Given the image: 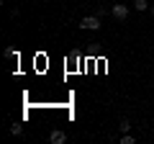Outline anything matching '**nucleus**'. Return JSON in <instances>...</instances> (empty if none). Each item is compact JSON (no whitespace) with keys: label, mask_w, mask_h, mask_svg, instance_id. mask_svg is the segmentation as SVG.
Here are the masks:
<instances>
[{"label":"nucleus","mask_w":154,"mask_h":144,"mask_svg":"<svg viewBox=\"0 0 154 144\" xmlns=\"http://www.w3.org/2000/svg\"><path fill=\"white\" fill-rule=\"evenodd\" d=\"M80 28H88V31H98L100 28V16H85L80 21Z\"/></svg>","instance_id":"f257e3e1"},{"label":"nucleus","mask_w":154,"mask_h":144,"mask_svg":"<svg viewBox=\"0 0 154 144\" xmlns=\"http://www.w3.org/2000/svg\"><path fill=\"white\" fill-rule=\"evenodd\" d=\"M110 13H113V18H118V21H126L128 18V8L123 5V3H116V5L110 8Z\"/></svg>","instance_id":"f03ea898"},{"label":"nucleus","mask_w":154,"mask_h":144,"mask_svg":"<svg viewBox=\"0 0 154 144\" xmlns=\"http://www.w3.org/2000/svg\"><path fill=\"white\" fill-rule=\"evenodd\" d=\"M49 142H51V144H64V142H67V134L62 131V129H54V131L49 134Z\"/></svg>","instance_id":"7ed1b4c3"},{"label":"nucleus","mask_w":154,"mask_h":144,"mask_svg":"<svg viewBox=\"0 0 154 144\" xmlns=\"http://www.w3.org/2000/svg\"><path fill=\"white\" fill-rule=\"evenodd\" d=\"M134 8H136L139 13H141V11H146V8H149V0H134Z\"/></svg>","instance_id":"20e7f679"},{"label":"nucleus","mask_w":154,"mask_h":144,"mask_svg":"<svg viewBox=\"0 0 154 144\" xmlns=\"http://www.w3.org/2000/svg\"><path fill=\"white\" fill-rule=\"evenodd\" d=\"M118 131H121V134H126V131H131V121H128V118H123V121L118 124Z\"/></svg>","instance_id":"39448f33"},{"label":"nucleus","mask_w":154,"mask_h":144,"mask_svg":"<svg viewBox=\"0 0 154 144\" xmlns=\"http://www.w3.org/2000/svg\"><path fill=\"white\" fill-rule=\"evenodd\" d=\"M3 57H5V59H13V57H18V52L13 49V46H8V49L3 52Z\"/></svg>","instance_id":"423d86ee"},{"label":"nucleus","mask_w":154,"mask_h":144,"mask_svg":"<svg viewBox=\"0 0 154 144\" xmlns=\"http://www.w3.org/2000/svg\"><path fill=\"white\" fill-rule=\"evenodd\" d=\"M118 142H121V144H134V142H136V139H134V136H131V134H128V131H126V134H123V136H121V139H118Z\"/></svg>","instance_id":"0eeeda50"},{"label":"nucleus","mask_w":154,"mask_h":144,"mask_svg":"<svg viewBox=\"0 0 154 144\" xmlns=\"http://www.w3.org/2000/svg\"><path fill=\"white\" fill-rule=\"evenodd\" d=\"M11 134H13V136H21V134H23V126H11Z\"/></svg>","instance_id":"6e6552de"},{"label":"nucleus","mask_w":154,"mask_h":144,"mask_svg":"<svg viewBox=\"0 0 154 144\" xmlns=\"http://www.w3.org/2000/svg\"><path fill=\"white\" fill-rule=\"evenodd\" d=\"M152 16H154V5H152Z\"/></svg>","instance_id":"1a4fd4ad"}]
</instances>
